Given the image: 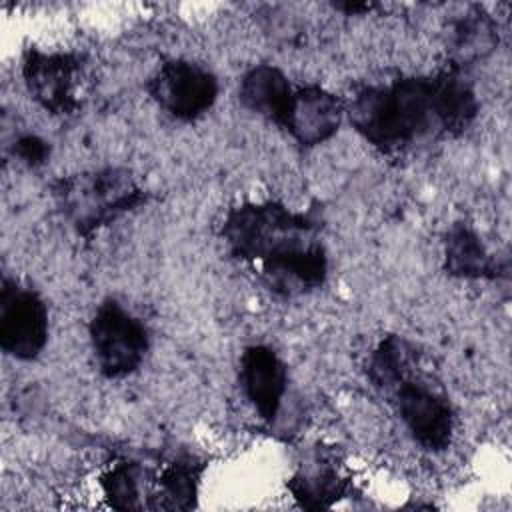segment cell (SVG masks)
<instances>
[{
    "mask_svg": "<svg viewBox=\"0 0 512 512\" xmlns=\"http://www.w3.org/2000/svg\"><path fill=\"white\" fill-rule=\"evenodd\" d=\"M344 102L350 126L386 156L460 136L480 112L478 94L458 66L364 84Z\"/></svg>",
    "mask_w": 512,
    "mask_h": 512,
    "instance_id": "obj_1",
    "label": "cell"
},
{
    "mask_svg": "<svg viewBox=\"0 0 512 512\" xmlns=\"http://www.w3.org/2000/svg\"><path fill=\"white\" fill-rule=\"evenodd\" d=\"M322 228L324 222L312 210H296L272 198L246 200L224 214L220 240L274 294L300 296L324 286L328 278Z\"/></svg>",
    "mask_w": 512,
    "mask_h": 512,
    "instance_id": "obj_2",
    "label": "cell"
},
{
    "mask_svg": "<svg viewBox=\"0 0 512 512\" xmlns=\"http://www.w3.org/2000/svg\"><path fill=\"white\" fill-rule=\"evenodd\" d=\"M366 376L390 402L410 438L428 452H444L456 432V412L422 366V356L404 336H384L368 356Z\"/></svg>",
    "mask_w": 512,
    "mask_h": 512,
    "instance_id": "obj_3",
    "label": "cell"
},
{
    "mask_svg": "<svg viewBox=\"0 0 512 512\" xmlns=\"http://www.w3.org/2000/svg\"><path fill=\"white\" fill-rule=\"evenodd\" d=\"M50 196L66 224L82 238H92L150 198L136 176L122 166L60 176L50 184Z\"/></svg>",
    "mask_w": 512,
    "mask_h": 512,
    "instance_id": "obj_4",
    "label": "cell"
},
{
    "mask_svg": "<svg viewBox=\"0 0 512 512\" xmlns=\"http://www.w3.org/2000/svg\"><path fill=\"white\" fill-rule=\"evenodd\" d=\"M88 340L98 372L108 380L134 374L150 352V330L116 298H104L88 320Z\"/></svg>",
    "mask_w": 512,
    "mask_h": 512,
    "instance_id": "obj_5",
    "label": "cell"
},
{
    "mask_svg": "<svg viewBox=\"0 0 512 512\" xmlns=\"http://www.w3.org/2000/svg\"><path fill=\"white\" fill-rule=\"evenodd\" d=\"M20 74L28 96L52 116H72L82 108L84 56L78 52L30 46L22 54Z\"/></svg>",
    "mask_w": 512,
    "mask_h": 512,
    "instance_id": "obj_6",
    "label": "cell"
},
{
    "mask_svg": "<svg viewBox=\"0 0 512 512\" xmlns=\"http://www.w3.org/2000/svg\"><path fill=\"white\" fill-rule=\"evenodd\" d=\"M146 92L168 116L194 122L214 108L220 82L212 70L194 60L168 58L148 76Z\"/></svg>",
    "mask_w": 512,
    "mask_h": 512,
    "instance_id": "obj_7",
    "label": "cell"
},
{
    "mask_svg": "<svg viewBox=\"0 0 512 512\" xmlns=\"http://www.w3.org/2000/svg\"><path fill=\"white\" fill-rule=\"evenodd\" d=\"M50 336L48 304L32 286L4 276L0 284V348L6 356L36 360Z\"/></svg>",
    "mask_w": 512,
    "mask_h": 512,
    "instance_id": "obj_8",
    "label": "cell"
},
{
    "mask_svg": "<svg viewBox=\"0 0 512 512\" xmlns=\"http://www.w3.org/2000/svg\"><path fill=\"white\" fill-rule=\"evenodd\" d=\"M238 382L254 412L272 424L288 394V366L268 344H250L240 352Z\"/></svg>",
    "mask_w": 512,
    "mask_h": 512,
    "instance_id": "obj_9",
    "label": "cell"
},
{
    "mask_svg": "<svg viewBox=\"0 0 512 512\" xmlns=\"http://www.w3.org/2000/svg\"><path fill=\"white\" fill-rule=\"evenodd\" d=\"M346 118V102L320 84L296 86L290 110L280 130L296 144L314 148L332 140Z\"/></svg>",
    "mask_w": 512,
    "mask_h": 512,
    "instance_id": "obj_10",
    "label": "cell"
},
{
    "mask_svg": "<svg viewBox=\"0 0 512 512\" xmlns=\"http://www.w3.org/2000/svg\"><path fill=\"white\" fill-rule=\"evenodd\" d=\"M286 488L298 506L326 510L352 492V476L334 454H318L296 468Z\"/></svg>",
    "mask_w": 512,
    "mask_h": 512,
    "instance_id": "obj_11",
    "label": "cell"
},
{
    "mask_svg": "<svg viewBox=\"0 0 512 512\" xmlns=\"http://www.w3.org/2000/svg\"><path fill=\"white\" fill-rule=\"evenodd\" d=\"M296 84L274 64H254L238 82V100L252 114L282 128Z\"/></svg>",
    "mask_w": 512,
    "mask_h": 512,
    "instance_id": "obj_12",
    "label": "cell"
},
{
    "mask_svg": "<svg viewBox=\"0 0 512 512\" xmlns=\"http://www.w3.org/2000/svg\"><path fill=\"white\" fill-rule=\"evenodd\" d=\"M444 270L462 280H500L510 268L488 252L472 224L460 220L444 236Z\"/></svg>",
    "mask_w": 512,
    "mask_h": 512,
    "instance_id": "obj_13",
    "label": "cell"
},
{
    "mask_svg": "<svg viewBox=\"0 0 512 512\" xmlns=\"http://www.w3.org/2000/svg\"><path fill=\"white\" fill-rule=\"evenodd\" d=\"M206 462L198 456L184 454L166 462L152 476L150 508L160 510H190L196 506Z\"/></svg>",
    "mask_w": 512,
    "mask_h": 512,
    "instance_id": "obj_14",
    "label": "cell"
},
{
    "mask_svg": "<svg viewBox=\"0 0 512 512\" xmlns=\"http://www.w3.org/2000/svg\"><path fill=\"white\" fill-rule=\"evenodd\" d=\"M152 476L140 462L118 460L100 474L106 502L116 510H144L152 496Z\"/></svg>",
    "mask_w": 512,
    "mask_h": 512,
    "instance_id": "obj_15",
    "label": "cell"
},
{
    "mask_svg": "<svg viewBox=\"0 0 512 512\" xmlns=\"http://www.w3.org/2000/svg\"><path fill=\"white\" fill-rule=\"evenodd\" d=\"M494 42H496L494 26L486 18H480V14H472V18L464 20L458 26L456 48L464 54V60L480 58L484 52L494 48Z\"/></svg>",
    "mask_w": 512,
    "mask_h": 512,
    "instance_id": "obj_16",
    "label": "cell"
},
{
    "mask_svg": "<svg viewBox=\"0 0 512 512\" xmlns=\"http://www.w3.org/2000/svg\"><path fill=\"white\" fill-rule=\"evenodd\" d=\"M50 142L44 140L42 136L38 134H32V132H26V134H20L16 136L14 144H12V154L14 158L28 166V168H40L48 162L50 158Z\"/></svg>",
    "mask_w": 512,
    "mask_h": 512,
    "instance_id": "obj_17",
    "label": "cell"
},
{
    "mask_svg": "<svg viewBox=\"0 0 512 512\" xmlns=\"http://www.w3.org/2000/svg\"><path fill=\"white\" fill-rule=\"evenodd\" d=\"M336 8H340V10H344L346 14H358V12H366V10H370L372 8V4H338Z\"/></svg>",
    "mask_w": 512,
    "mask_h": 512,
    "instance_id": "obj_18",
    "label": "cell"
}]
</instances>
